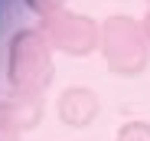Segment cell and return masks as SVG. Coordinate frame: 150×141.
Instances as JSON below:
<instances>
[{
  "mask_svg": "<svg viewBox=\"0 0 150 141\" xmlns=\"http://www.w3.org/2000/svg\"><path fill=\"white\" fill-rule=\"evenodd\" d=\"M98 49H101V56H105L108 72L124 76V79L140 76L147 69V59H150V43H147V33L140 26V20H134L127 13L105 16Z\"/></svg>",
  "mask_w": 150,
  "mask_h": 141,
  "instance_id": "obj_1",
  "label": "cell"
},
{
  "mask_svg": "<svg viewBox=\"0 0 150 141\" xmlns=\"http://www.w3.org/2000/svg\"><path fill=\"white\" fill-rule=\"evenodd\" d=\"M39 33L49 39V46L69 56H88L98 49L101 39V23H95L85 13H72V10H59L52 16L39 20Z\"/></svg>",
  "mask_w": 150,
  "mask_h": 141,
  "instance_id": "obj_3",
  "label": "cell"
},
{
  "mask_svg": "<svg viewBox=\"0 0 150 141\" xmlns=\"http://www.w3.org/2000/svg\"><path fill=\"white\" fill-rule=\"evenodd\" d=\"M20 138V131L7 122V118H0V141H16Z\"/></svg>",
  "mask_w": 150,
  "mask_h": 141,
  "instance_id": "obj_8",
  "label": "cell"
},
{
  "mask_svg": "<svg viewBox=\"0 0 150 141\" xmlns=\"http://www.w3.org/2000/svg\"><path fill=\"white\" fill-rule=\"evenodd\" d=\"M147 4H150V0H147Z\"/></svg>",
  "mask_w": 150,
  "mask_h": 141,
  "instance_id": "obj_10",
  "label": "cell"
},
{
  "mask_svg": "<svg viewBox=\"0 0 150 141\" xmlns=\"http://www.w3.org/2000/svg\"><path fill=\"white\" fill-rule=\"evenodd\" d=\"M98 95L91 89H85V85H69L62 95H59V102H56V112H59V118L69 125V128H85V125H91L95 122V115H98Z\"/></svg>",
  "mask_w": 150,
  "mask_h": 141,
  "instance_id": "obj_4",
  "label": "cell"
},
{
  "mask_svg": "<svg viewBox=\"0 0 150 141\" xmlns=\"http://www.w3.org/2000/svg\"><path fill=\"white\" fill-rule=\"evenodd\" d=\"M62 4H65V0H26V7H30L33 13H39V20H42V16L59 13V10H62Z\"/></svg>",
  "mask_w": 150,
  "mask_h": 141,
  "instance_id": "obj_7",
  "label": "cell"
},
{
  "mask_svg": "<svg viewBox=\"0 0 150 141\" xmlns=\"http://www.w3.org/2000/svg\"><path fill=\"white\" fill-rule=\"evenodd\" d=\"M52 46L39 33V26L16 30L10 46H7V79L13 89L39 95V92L52 82Z\"/></svg>",
  "mask_w": 150,
  "mask_h": 141,
  "instance_id": "obj_2",
  "label": "cell"
},
{
  "mask_svg": "<svg viewBox=\"0 0 150 141\" xmlns=\"http://www.w3.org/2000/svg\"><path fill=\"white\" fill-rule=\"evenodd\" d=\"M140 26H144V33H147V43H150V10H147V16L140 20Z\"/></svg>",
  "mask_w": 150,
  "mask_h": 141,
  "instance_id": "obj_9",
  "label": "cell"
},
{
  "mask_svg": "<svg viewBox=\"0 0 150 141\" xmlns=\"http://www.w3.org/2000/svg\"><path fill=\"white\" fill-rule=\"evenodd\" d=\"M114 141H150V125L147 122H124L117 128Z\"/></svg>",
  "mask_w": 150,
  "mask_h": 141,
  "instance_id": "obj_6",
  "label": "cell"
},
{
  "mask_svg": "<svg viewBox=\"0 0 150 141\" xmlns=\"http://www.w3.org/2000/svg\"><path fill=\"white\" fill-rule=\"evenodd\" d=\"M0 118H7L16 131H33L42 118V102L39 95L10 89L7 95H0Z\"/></svg>",
  "mask_w": 150,
  "mask_h": 141,
  "instance_id": "obj_5",
  "label": "cell"
}]
</instances>
